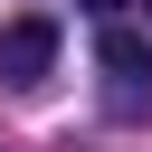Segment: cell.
I'll use <instances>...</instances> for the list:
<instances>
[{
	"label": "cell",
	"mask_w": 152,
	"mask_h": 152,
	"mask_svg": "<svg viewBox=\"0 0 152 152\" xmlns=\"http://www.w3.org/2000/svg\"><path fill=\"white\" fill-rule=\"evenodd\" d=\"M95 19H152V0H86Z\"/></svg>",
	"instance_id": "3957f363"
},
{
	"label": "cell",
	"mask_w": 152,
	"mask_h": 152,
	"mask_svg": "<svg viewBox=\"0 0 152 152\" xmlns=\"http://www.w3.org/2000/svg\"><path fill=\"white\" fill-rule=\"evenodd\" d=\"M95 66H104V104H114V114H152V48H142L124 19H104Z\"/></svg>",
	"instance_id": "6da1fadb"
},
{
	"label": "cell",
	"mask_w": 152,
	"mask_h": 152,
	"mask_svg": "<svg viewBox=\"0 0 152 152\" xmlns=\"http://www.w3.org/2000/svg\"><path fill=\"white\" fill-rule=\"evenodd\" d=\"M48 66H57V19H10L0 28V76L10 86H38Z\"/></svg>",
	"instance_id": "7a4b0ae2"
}]
</instances>
